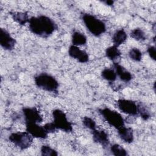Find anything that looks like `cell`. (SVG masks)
<instances>
[{
  "label": "cell",
  "mask_w": 156,
  "mask_h": 156,
  "mask_svg": "<svg viewBox=\"0 0 156 156\" xmlns=\"http://www.w3.org/2000/svg\"><path fill=\"white\" fill-rule=\"evenodd\" d=\"M28 24L29 29L33 34L45 38L50 37L58 29L57 23L44 15L30 17Z\"/></svg>",
  "instance_id": "6da1fadb"
},
{
  "label": "cell",
  "mask_w": 156,
  "mask_h": 156,
  "mask_svg": "<svg viewBox=\"0 0 156 156\" xmlns=\"http://www.w3.org/2000/svg\"><path fill=\"white\" fill-rule=\"evenodd\" d=\"M81 19L87 29L93 36L98 37L106 32L105 23L94 15L82 13L81 14Z\"/></svg>",
  "instance_id": "7a4b0ae2"
},
{
  "label": "cell",
  "mask_w": 156,
  "mask_h": 156,
  "mask_svg": "<svg viewBox=\"0 0 156 156\" xmlns=\"http://www.w3.org/2000/svg\"><path fill=\"white\" fill-rule=\"evenodd\" d=\"M34 82L40 89L49 93H58V82L53 76L48 73H42L36 75L34 77Z\"/></svg>",
  "instance_id": "3957f363"
},
{
  "label": "cell",
  "mask_w": 156,
  "mask_h": 156,
  "mask_svg": "<svg viewBox=\"0 0 156 156\" xmlns=\"http://www.w3.org/2000/svg\"><path fill=\"white\" fill-rule=\"evenodd\" d=\"M99 113L101 115L103 119L112 127L116 129L125 126V120L119 112L112 110L108 107L101 108L98 109Z\"/></svg>",
  "instance_id": "277c9868"
},
{
  "label": "cell",
  "mask_w": 156,
  "mask_h": 156,
  "mask_svg": "<svg viewBox=\"0 0 156 156\" xmlns=\"http://www.w3.org/2000/svg\"><path fill=\"white\" fill-rule=\"evenodd\" d=\"M9 141L21 151L29 148L33 143L34 137L27 131L11 133L8 136Z\"/></svg>",
  "instance_id": "5b68a950"
},
{
  "label": "cell",
  "mask_w": 156,
  "mask_h": 156,
  "mask_svg": "<svg viewBox=\"0 0 156 156\" xmlns=\"http://www.w3.org/2000/svg\"><path fill=\"white\" fill-rule=\"evenodd\" d=\"M53 123L57 130L69 133L73 132V127L72 123L68 121L66 113L62 110L56 108L52 112Z\"/></svg>",
  "instance_id": "8992f818"
},
{
  "label": "cell",
  "mask_w": 156,
  "mask_h": 156,
  "mask_svg": "<svg viewBox=\"0 0 156 156\" xmlns=\"http://www.w3.org/2000/svg\"><path fill=\"white\" fill-rule=\"evenodd\" d=\"M116 107L119 110L126 115L135 116H138V104L132 100L119 99L116 102Z\"/></svg>",
  "instance_id": "52a82bcc"
},
{
  "label": "cell",
  "mask_w": 156,
  "mask_h": 156,
  "mask_svg": "<svg viewBox=\"0 0 156 156\" xmlns=\"http://www.w3.org/2000/svg\"><path fill=\"white\" fill-rule=\"evenodd\" d=\"M22 113L25 124L28 123L40 124L43 121L42 115L36 107H23L22 108Z\"/></svg>",
  "instance_id": "ba28073f"
},
{
  "label": "cell",
  "mask_w": 156,
  "mask_h": 156,
  "mask_svg": "<svg viewBox=\"0 0 156 156\" xmlns=\"http://www.w3.org/2000/svg\"><path fill=\"white\" fill-rule=\"evenodd\" d=\"M16 43V40L12 37L10 34L5 29H0V45L6 51H12Z\"/></svg>",
  "instance_id": "9c48e42d"
},
{
  "label": "cell",
  "mask_w": 156,
  "mask_h": 156,
  "mask_svg": "<svg viewBox=\"0 0 156 156\" xmlns=\"http://www.w3.org/2000/svg\"><path fill=\"white\" fill-rule=\"evenodd\" d=\"M26 131L35 138L46 139L48 136V133L43 126H41L38 123L26 124Z\"/></svg>",
  "instance_id": "30bf717a"
},
{
  "label": "cell",
  "mask_w": 156,
  "mask_h": 156,
  "mask_svg": "<svg viewBox=\"0 0 156 156\" xmlns=\"http://www.w3.org/2000/svg\"><path fill=\"white\" fill-rule=\"evenodd\" d=\"M68 55L72 58L76 60L81 63H85L89 61L88 54L80 49L78 46L71 44L68 48Z\"/></svg>",
  "instance_id": "8fae6325"
},
{
  "label": "cell",
  "mask_w": 156,
  "mask_h": 156,
  "mask_svg": "<svg viewBox=\"0 0 156 156\" xmlns=\"http://www.w3.org/2000/svg\"><path fill=\"white\" fill-rule=\"evenodd\" d=\"M93 140L94 143L102 146L104 148L107 147L110 144L108 134L104 130L94 129L91 131Z\"/></svg>",
  "instance_id": "7c38bea8"
},
{
  "label": "cell",
  "mask_w": 156,
  "mask_h": 156,
  "mask_svg": "<svg viewBox=\"0 0 156 156\" xmlns=\"http://www.w3.org/2000/svg\"><path fill=\"white\" fill-rule=\"evenodd\" d=\"M113 67L116 73L117 77H118L121 81L127 83L132 80V75L130 72L118 62H113Z\"/></svg>",
  "instance_id": "4fadbf2b"
},
{
  "label": "cell",
  "mask_w": 156,
  "mask_h": 156,
  "mask_svg": "<svg viewBox=\"0 0 156 156\" xmlns=\"http://www.w3.org/2000/svg\"><path fill=\"white\" fill-rule=\"evenodd\" d=\"M118 134L123 142L130 144L134 140V135L133 129L131 127L126 126L118 129Z\"/></svg>",
  "instance_id": "5bb4252c"
},
{
  "label": "cell",
  "mask_w": 156,
  "mask_h": 156,
  "mask_svg": "<svg viewBox=\"0 0 156 156\" xmlns=\"http://www.w3.org/2000/svg\"><path fill=\"white\" fill-rule=\"evenodd\" d=\"M127 39V34L124 29H119L116 30L112 36L113 45L119 47L126 42Z\"/></svg>",
  "instance_id": "9a60e30c"
},
{
  "label": "cell",
  "mask_w": 156,
  "mask_h": 156,
  "mask_svg": "<svg viewBox=\"0 0 156 156\" xmlns=\"http://www.w3.org/2000/svg\"><path fill=\"white\" fill-rule=\"evenodd\" d=\"M9 13L12 20L21 26L29 23L30 18L27 12H10Z\"/></svg>",
  "instance_id": "2e32d148"
},
{
  "label": "cell",
  "mask_w": 156,
  "mask_h": 156,
  "mask_svg": "<svg viewBox=\"0 0 156 156\" xmlns=\"http://www.w3.org/2000/svg\"><path fill=\"white\" fill-rule=\"evenodd\" d=\"M105 54L107 58L113 62H118V60L121 57V52L118 47L111 46L105 49Z\"/></svg>",
  "instance_id": "e0dca14e"
},
{
  "label": "cell",
  "mask_w": 156,
  "mask_h": 156,
  "mask_svg": "<svg viewBox=\"0 0 156 156\" xmlns=\"http://www.w3.org/2000/svg\"><path fill=\"white\" fill-rule=\"evenodd\" d=\"M71 43L73 45L76 46H83L87 43V38L83 33L76 30L72 34Z\"/></svg>",
  "instance_id": "ac0fdd59"
},
{
  "label": "cell",
  "mask_w": 156,
  "mask_h": 156,
  "mask_svg": "<svg viewBox=\"0 0 156 156\" xmlns=\"http://www.w3.org/2000/svg\"><path fill=\"white\" fill-rule=\"evenodd\" d=\"M101 77L109 82H113L116 80L117 75L113 68H105L101 73Z\"/></svg>",
  "instance_id": "d6986e66"
},
{
  "label": "cell",
  "mask_w": 156,
  "mask_h": 156,
  "mask_svg": "<svg viewBox=\"0 0 156 156\" xmlns=\"http://www.w3.org/2000/svg\"><path fill=\"white\" fill-rule=\"evenodd\" d=\"M130 36L138 41H143L146 39V35L144 31L139 27L132 29L130 32Z\"/></svg>",
  "instance_id": "ffe728a7"
},
{
  "label": "cell",
  "mask_w": 156,
  "mask_h": 156,
  "mask_svg": "<svg viewBox=\"0 0 156 156\" xmlns=\"http://www.w3.org/2000/svg\"><path fill=\"white\" fill-rule=\"evenodd\" d=\"M110 151L112 155L115 156H126L129 154L126 149L119 144H113L110 146Z\"/></svg>",
  "instance_id": "44dd1931"
},
{
  "label": "cell",
  "mask_w": 156,
  "mask_h": 156,
  "mask_svg": "<svg viewBox=\"0 0 156 156\" xmlns=\"http://www.w3.org/2000/svg\"><path fill=\"white\" fill-rule=\"evenodd\" d=\"M138 104V114L144 121H147L151 118V113L147 107L141 102Z\"/></svg>",
  "instance_id": "7402d4cb"
},
{
  "label": "cell",
  "mask_w": 156,
  "mask_h": 156,
  "mask_svg": "<svg viewBox=\"0 0 156 156\" xmlns=\"http://www.w3.org/2000/svg\"><path fill=\"white\" fill-rule=\"evenodd\" d=\"M128 55L129 58L136 62H139L142 60L143 53L137 48H132L130 49L128 52Z\"/></svg>",
  "instance_id": "603a6c76"
},
{
  "label": "cell",
  "mask_w": 156,
  "mask_h": 156,
  "mask_svg": "<svg viewBox=\"0 0 156 156\" xmlns=\"http://www.w3.org/2000/svg\"><path fill=\"white\" fill-rule=\"evenodd\" d=\"M41 155L43 156H57L58 152L49 145L44 144L40 148Z\"/></svg>",
  "instance_id": "cb8c5ba5"
},
{
  "label": "cell",
  "mask_w": 156,
  "mask_h": 156,
  "mask_svg": "<svg viewBox=\"0 0 156 156\" xmlns=\"http://www.w3.org/2000/svg\"><path fill=\"white\" fill-rule=\"evenodd\" d=\"M82 124L87 129L91 131L96 129V123L95 121L89 116H84L82 119Z\"/></svg>",
  "instance_id": "d4e9b609"
},
{
  "label": "cell",
  "mask_w": 156,
  "mask_h": 156,
  "mask_svg": "<svg viewBox=\"0 0 156 156\" xmlns=\"http://www.w3.org/2000/svg\"><path fill=\"white\" fill-rule=\"evenodd\" d=\"M44 129L46 130V131L48 132V133H54L55 132L57 131V129L54 125V124L53 123V122H48L46 124H45L43 126Z\"/></svg>",
  "instance_id": "484cf974"
},
{
  "label": "cell",
  "mask_w": 156,
  "mask_h": 156,
  "mask_svg": "<svg viewBox=\"0 0 156 156\" xmlns=\"http://www.w3.org/2000/svg\"><path fill=\"white\" fill-rule=\"evenodd\" d=\"M147 52L148 53L150 58L154 61L155 60V46H149L147 49Z\"/></svg>",
  "instance_id": "4316f807"
},
{
  "label": "cell",
  "mask_w": 156,
  "mask_h": 156,
  "mask_svg": "<svg viewBox=\"0 0 156 156\" xmlns=\"http://www.w3.org/2000/svg\"><path fill=\"white\" fill-rule=\"evenodd\" d=\"M102 2L108 6H113L114 4V2H115V1H112V0H106V1H103Z\"/></svg>",
  "instance_id": "83f0119b"
}]
</instances>
